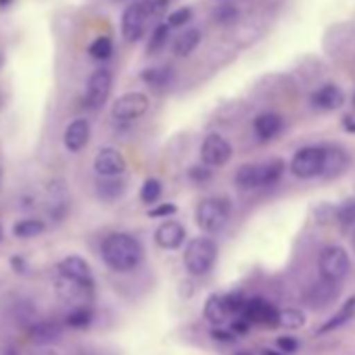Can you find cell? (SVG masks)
<instances>
[{
    "label": "cell",
    "instance_id": "obj_1",
    "mask_svg": "<svg viewBox=\"0 0 355 355\" xmlns=\"http://www.w3.org/2000/svg\"><path fill=\"white\" fill-rule=\"evenodd\" d=\"M101 253H103L105 263H107L111 270L119 272V274L134 272V270L142 263V257H144L142 243H140L136 236L128 234V232L109 234V236L103 241Z\"/></svg>",
    "mask_w": 355,
    "mask_h": 355
},
{
    "label": "cell",
    "instance_id": "obj_2",
    "mask_svg": "<svg viewBox=\"0 0 355 355\" xmlns=\"http://www.w3.org/2000/svg\"><path fill=\"white\" fill-rule=\"evenodd\" d=\"M284 173V161L282 159H274L268 163H249L239 167L236 175H234V182L245 189H263V187H272L276 184Z\"/></svg>",
    "mask_w": 355,
    "mask_h": 355
},
{
    "label": "cell",
    "instance_id": "obj_3",
    "mask_svg": "<svg viewBox=\"0 0 355 355\" xmlns=\"http://www.w3.org/2000/svg\"><path fill=\"white\" fill-rule=\"evenodd\" d=\"M218 259V245L207 236H197L187 245L184 266L191 276H205L214 270Z\"/></svg>",
    "mask_w": 355,
    "mask_h": 355
},
{
    "label": "cell",
    "instance_id": "obj_4",
    "mask_svg": "<svg viewBox=\"0 0 355 355\" xmlns=\"http://www.w3.org/2000/svg\"><path fill=\"white\" fill-rule=\"evenodd\" d=\"M195 220H197V226L203 232H209V234L220 232L228 224V220H230V201L228 199H220V197L203 199L197 205Z\"/></svg>",
    "mask_w": 355,
    "mask_h": 355
},
{
    "label": "cell",
    "instance_id": "obj_5",
    "mask_svg": "<svg viewBox=\"0 0 355 355\" xmlns=\"http://www.w3.org/2000/svg\"><path fill=\"white\" fill-rule=\"evenodd\" d=\"M318 266H320V272L326 280L330 282H338L343 280L347 274H349V268H351V261H349V255L343 247H326L322 253H320V259H318Z\"/></svg>",
    "mask_w": 355,
    "mask_h": 355
},
{
    "label": "cell",
    "instance_id": "obj_6",
    "mask_svg": "<svg viewBox=\"0 0 355 355\" xmlns=\"http://www.w3.org/2000/svg\"><path fill=\"white\" fill-rule=\"evenodd\" d=\"M324 165V148L322 146H305L295 153L291 161V171L301 178V180H309V178L322 175Z\"/></svg>",
    "mask_w": 355,
    "mask_h": 355
},
{
    "label": "cell",
    "instance_id": "obj_7",
    "mask_svg": "<svg viewBox=\"0 0 355 355\" xmlns=\"http://www.w3.org/2000/svg\"><path fill=\"white\" fill-rule=\"evenodd\" d=\"M148 7L144 0L140 3H132L123 15H121V34L128 42H138L144 34L146 28V19H148Z\"/></svg>",
    "mask_w": 355,
    "mask_h": 355
},
{
    "label": "cell",
    "instance_id": "obj_8",
    "mask_svg": "<svg viewBox=\"0 0 355 355\" xmlns=\"http://www.w3.org/2000/svg\"><path fill=\"white\" fill-rule=\"evenodd\" d=\"M148 111V98L142 92H128L113 103L111 115L117 121H134Z\"/></svg>",
    "mask_w": 355,
    "mask_h": 355
},
{
    "label": "cell",
    "instance_id": "obj_9",
    "mask_svg": "<svg viewBox=\"0 0 355 355\" xmlns=\"http://www.w3.org/2000/svg\"><path fill=\"white\" fill-rule=\"evenodd\" d=\"M113 88V73L109 69H96L90 80H88V88H86V105L90 109H101L111 94Z\"/></svg>",
    "mask_w": 355,
    "mask_h": 355
},
{
    "label": "cell",
    "instance_id": "obj_10",
    "mask_svg": "<svg viewBox=\"0 0 355 355\" xmlns=\"http://www.w3.org/2000/svg\"><path fill=\"white\" fill-rule=\"evenodd\" d=\"M55 291L61 301H65L67 305H73V307L88 305V301L92 299V293H94V288L86 286L82 282H76L71 278H65L61 274H57V278H55Z\"/></svg>",
    "mask_w": 355,
    "mask_h": 355
},
{
    "label": "cell",
    "instance_id": "obj_11",
    "mask_svg": "<svg viewBox=\"0 0 355 355\" xmlns=\"http://www.w3.org/2000/svg\"><path fill=\"white\" fill-rule=\"evenodd\" d=\"M232 146L220 134H209L201 144V159L207 167H222L230 161Z\"/></svg>",
    "mask_w": 355,
    "mask_h": 355
},
{
    "label": "cell",
    "instance_id": "obj_12",
    "mask_svg": "<svg viewBox=\"0 0 355 355\" xmlns=\"http://www.w3.org/2000/svg\"><path fill=\"white\" fill-rule=\"evenodd\" d=\"M241 315L249 324H261V326H270V328L278 326V309L261 297L249 299L245 303V309Z\"/></svg>",
    "mask_w": 355,
    "mask_h": 355
},
{
    "label": "cell",
    "instance_id": "obj_13",
    "mask_svg": "<svg viewBox=\"0 0 355 355\" xmlns=\"http://www.w3.org/2000/svg\"><path fill=\"white\" fill-rule=\"evenodd\" d=\"M125 157L113 146L101 148L94 157V171L101 178H119L125 171Z\"/></svg>",
    "mask_w": 355,
    "mask_h": 355
},
{
    "label": "cell",
    "instance_id": "obj_14",
    "mask_svg": "<svg viewBox=\"0 0 355 355\" xmlns=\"http://www.w3.org/2000/svg\"><path fill=\"white\" fill-rule=\"evenodd\" d=\"M57 274L65 276V278H71L76 282H82L90 288H94V276H92V270L88 266L86 259L78 257V255H69L65 259L59 261L57 266Z\"/></svg>",
    "mask_w": 355,
    "mask_h": 355
},
{
    "label": "cell",
    "instance_id": "obj_15",
    "mask_svg": "<svg viewBox=\"0 0 355 355\" xmlns=\"http://www.w3.org/2000/svg\"><path fill=\"white\" fill-rule=\"evenodd\" d=\"M187 239V230L180 222H175V220H167L163 222L157 232H155V243L161 247V249H167V251H173L178 247H182Z\"/></svg>",
    "mask_w": 355,
    "mask_h": 355
},
{
    "label": "cell",
    "instance_id": "obj_16",
    "mask_svg": "<svg viewBox=\"0 0 355 355\" xmlns=\"http://www.w3.org/2000/svg\"><path fill=\"white\" fill-rule=\"evenodd\" d=\"M307 303L315 309H324V307H330L336 299H338V286L336 282H330L326 278L313 282L305 295Z\"/></svg>",
    "mask_w": 355,
    "mask_h": 355
},
{
    "label": "cell",
    "instance_id": "obj_17",
    "mask_svg": "<svg viewBox=\"0 0 355 355\" xmlns=\"http://www.w3.org/2000/svg\"><path fill=\"white\" fill-rule=\"evenodd\" d=\"M90 121L88 119H73L67 128H65V134H63V144L69 153H80L88 140H90Z\"/></svg>",
    "mask_w": 355,
    "mask_h": 355
},
{
    "label": "cell",
    "instance_id": "obj_18",
    "mask_svg": "<svg viewBox=\"0 0 355 355\" xmlns=\"http://www.w3.org/2000/svg\"><path fill=\"white\" fill-rule=\"evenodd\" d=\"M63 334V328L59 322H53V320H44V322H34L28 330V336L34 345L38 347H46V345H53L61 338Z\"/></svg>",
    "mask_w": 355,
    "mask_h": 355
},
{
    "label": "cell",
    "instance_id": "obj_19",
    "mask_svg": "<svg viewBox=\"0 0 355 355\" xmlns=\"http://www.w3.org/2000/svg\"><path fill=\"white\" fill-rule=\"evenodd\" d=\"M345 103V94L338 86L334 84H326L322 88H318L313 94H311V105L315 109H322V111H334L338 109L340 105Z\"/></svg>",
    "mask_w": 355,
    "mask_h": 355
},
{
    "label": "cell",
    "instance_id": "obj_20",
    "mask_svg": "<svg viewBox=\"0 0 355 355\" xmlns=\"http://www.w3.org/2000/svg\"><path fill=\"white\" fill-rule=\"evenodd\" d=\"M349 165V157L343 148L338 146H328L324 148V165H322V175L326 178H336L340 175Z\"/></svg>",
    "mask_w": 355,
    "mask_h": 355
},
{
    "label": "cell",
    "instance_id": "obj_21",
    "mask_svg": "<svg viewBox=\"0 0 355 355\" xmlns=\"http://www.w3.org/2000/svg\"><path fill=\"white\" fill-rule=\"evenodd\" d=\"M253 128L259 140H272L282 130V117L276 113H261L255 117Z\"/></svg>",
    "mask_w": 355,
    "mask_h": 355
},
{
    "label": "cell",
    "instance_id": "obj_22",
    "mask_svg": "<svg viewBox=\"0 0 355 355\" xmlns=\"http://www.w3.org/2000/svg\"><path fill=\"white\" fill-rule=\"evenodd\" d=\"M205 318L214 324V326H222L228 322L230 318V311H228V305H226V299L224 295H211L205 303Z\"/></svg>",
    "mask_w": 355,
    "mask_h": 355
},
{
    "label": "cell",
    "instance_id": "obj_23",
    "mask_svg": "<svg viewBox=\"0 0 355 355\" xmlns=\"http://www.w3.org/2000/svg\"><path fill=\"white\" fill-rule=\"evenodd\" d=\"M201 42V30L197 28H189L187 32H182L173 42V53L175 57H189Z\"/></svg>",
    "mask_w": 355,
    "mask_h": 355
},
{
    "label": "cell",
    "instance_id": "obj_24",
    "mask_svg": "<svg viewBox=\"0 0 355 355\" xmlns=\"http://www.w3.org/2000/svg\"><path fill=\"white\" fill-rule=\"evenodd\" d=\"M125 191V184L119 180V178H101L96 184V195L101 201H117Z\"/></svg>",
    "mask_w": 355,
    "mask_h": 355
},
{
    "label": "cell",
    "instance_id": "obj_25",
    "mask_svg": "<svg viewBox=\"0 0 355 355\" xmlns=\"http://www.w3.org/2000/svg\"><path fill=\"white\" fill-rule=\"evenodd\" d=\"M142 82L155 90H161V88H167L171 78H173V71L169 67H148L140 73Z\"/></svg>",
    "mask_w": 355,
    "mask_h": 355
},
{
    "label": "cell",
    "instance_id": "obj_26",
    "mask_svg": "<svg viewBox=\"0 0 355 355\" xmlns=\"http://www.w3.org/2000/svg\"><path fill=\"white\" fill-rule=\"evenodd\" d=\"M334 220L338 222L343 232H355V199L343 201L334 209Z\"/></svg>",
    "mask_w": 355,
    "mask_h": 355
},
{
    "label": "cell",
    "instance_id": "obj_27",
    "mask_svg": "<svg viewBox=\"0 0 355 355\" xmlns=\"http://www.w3.org/2000/svg\"><path fill=\"white\" fill-rule=\"evenodd\" d=\"M353 313H355V297H351V299H347L345 301V305L318 330V334H324V332H330V330H334V328H338V326H343V324H347L351 318H353Z\"/></svg>",
    "mask_w": 355,
    "mask_h": 355
},
{
    "label": "cell",
    "instance_id": "obj_28",
    "mask_svg": "<svg viewBox=\"0 0 355 355\" xmlns=\"http://www.w3.org/2000/svg\"><path fill=\"white\" fill-rule=\"evenodd\" d=\"M92 320H94V313H92V309H90L88 305L71 307V309H69V313L65 315L67 326H69V328H78V330L88 328V326L92 324Z\"/></svg>",
    "mask_w": 355,
    "mask_h": 355
},
{
    "label": "cell",
    "instance_id": "obj_29",
    "mask_svg": "<svg viewBox=\"0 0 355 355\" xmlns=\"http://www.w3.org/2000/svg\"><path fill=\"white\" fill-rule=\"evenodd\" d=\"M44 230H46V224H44L42 220H34V218L21 220V222H17V224L13 226V234H15L17 239H36V236H40Z\"/></svg>",
    "mask_w": 355,
    "mask_h": 355
},
{
    "label": "cell",
    "instance_id": "obj_30",
    "mask_svg": "<svg viewBox=\"0 0 355 355\" xmlns=\"http://www.w3.org/2000/svg\"><path fill=\"white\" fill-rule=\"evenodd\" d=\"M305 313L301 309H295V307H288V309H282L278 311V326L282 328H288V330H299L305 326Z\"/></svg>",
    "mask_w": 355,
    "mask_h": 355
},
{
    "label": "cell",
    "instance_id": "obj_31",
    "mask_svg": "<svg viewBox=\"0 0 355 355\" xmlns=\"http://www.w3.org/2000/svg\"><path fill=\"white\" fill-rule=\"evenodd\" d=\"M169 42V26L167 24H159L155 30H153V36H150V42L146 46V53L148 55H157L165 49V44Z\"/></svg>",
    "mask_w": 355,
    "mask_h": 355
},
{
    "label": "cell",
    "instance_id": "obj_32",
    "mask_svg": "<svg viewBox=\"0 0 355 355\" xmlns=\"http://www.w3.org/2000/svg\"><path fill=\"white\" fill-rule=\"evenodd\" d=\"M113 53V40L109 36H98L90 46H88V55L96 61H107Z\"/></svg>",
    "mask_w": 355,
    "mask_h": 355
},
{
    "label": "cell",
    "instance_id": "obj_33",
    "mask_svg": "<svg viewBox=\"0 0 355 355\" xmlns=\"http://www.w3.org/2000/svg\"><path fill=\"white\" fill-rule=\"evenodd\" d=\"M161 193H163L161 182L157 180V178H148V180H146V182L142 184V189H140V201H142L144 205H155V203L159 201Z\"/></svg>",
    "mask_w": 355,
    "mask_h": 355
},
{
    "label": "cell",
    "instance_id": "obj_34",
    "mask_svg": "<svg viewBox=\"0 0 355 355\" xmlns=\"http://www.w3.org/2000/svg\"><path fill=\"white\" fill-rule=\"evenodd\" d=\"M193 19V9L191 7H180L167 15V26L171 28H184Z\"/></svg>",
    "mask_w": 355,
    "mask_h": 355
},
{
    "label": "cell",
    "instance_id": "obj_35",
    "mask_svg": "<svg viewBox=\"0 0 355 355\" xmlns=\"http://www.w3.org/2000/svg\"><path fill=\"white\" fill-rule=\"evenodd\" d=\"M239 19V11L230 5H224V7H218L216 9V21L222 24V26H230Z\"/></svg>",
    "mask_w": 355,
    "mask_h": 355
},
{
    "label": "cell",
    "instance_id": "obj_36",
    "mask_svg": "<svg viewBox=\"0 0 355 355\" xmlns=\"http://www.w3.org/2000/svg\"><path fill=\"white\" fill-rule=\"evenodd\" d=\"M276 345H278V351L280 353H295L299 349V340L295 336H280L276 340Z\"/></svg>",
    "mask_w": 355,
    "mask_h": 355
},
{
    "label": "cell",
    "instance_id": "obj_37",
    "mask_svg": "<svg viewBox=\"0 0 355 355\" xmlns=\"http://www.w3.org/2000/svg\"><path fill=\"white\" fill-rule=\"evenodd\" d=\"M189 173H191L193 180H197V182H205V180H209V178H211V169L207 165H195V167H191Z\"/></svg>",
    "mask_w": 355,
    "mask_h": 355
},
{
    "label": "cell",
    "instance_id": "obj_38",
    "mask_svg": "<svg viewBox=\"0 0 355 355\" xmlns=\"http://www.w3.org/2000/svg\"><path fill=\"white\" fill-rule=\"evenodd\" d=\"M175 211H178V209H175V205L165 203V205L153 207V209L148 211V216H150V218H169V216H173Z\"/></svg>",
    "mask_w": 355,
    "mask_h": 355
},
{
    "label": "cell",
    "instance_id": "obj_39",
    "mask_svg": "<svg viewBox=\"0 0 355 355\" xmlns=\"http://www.w3.org/2000/svg\"><path fill=\"white\" fill-rule=\"evenodd\" d=\"M211 338H214V340H222V343H232L236 336H234V332H230V330L214 328V330H211Z\"/></svg>",
    "mask_w": 355,
    "mask_h": 355
},
{
    "label": "cell",
    "instance_id": "obj_40",
    "mask_svg": "<svg viewBox=\"0 0 355 355\" xmlns=\"http://www.w3.org/2000/svg\"><path fill=\"white\" fill-rule=\"evenodd\" d=\"M11 266H13L15 272H21V274L28 272V263H26L24 257H13V259H11Z\"/></svg>",
    "mask_w": 355,
    "mask_h": 355
},
{
    "label": "cell",
    "instance_id": "obj_41",
    "mask_svg": "<svg viewBox=\"0 0 355 355\" xmlns=\"http://www.w3.org/2000/svg\"><path fill=\"white\" fill-rule=\"evenodd\" d=\"M343 125H345V130H349V132H355V121H353V117H347V119L343 121Z\"/></svg>",
    "mask_w": 355,
    "mask_h": 355
},
{
    "label": "cell",
    "instance_id": "obj_42",
    "mask_svg": "<svg viewBox=\"0 0 355 355\" xmlns=\"http://www.w3.org/2000/svg\"><path fill=\"white\" fill-rule=\"evenodd\" d=\"M259 355H284V353H280V351H276V349H263Z\"/></svg>",
    "mask_w": 355,
    "mask_h": 355
},
{
    "label": "cell",
    "instance_id": "obj_43",
    "mask_svg": "<svg viewBox=\"0 0 355 355\" xmlns=\"http://www.w3.org/2000/svg\"><path fill=\"white\" fill-rule=\"evenodd\" d=\"M36 355H59V353H55V351H42V353H36Z\"/></svg>",
    "mask_w": 355,
    "mask_h": 355
},
{
    "label": "cell",
    "instance_id": "obj_44",
    "mask_svg": "<svg viewBox=\"0 0 355 355\" xmlns=\"http://www.w3.org/2000/svg\"><path fill=\"white\" fill-rule=\"evenodd\" d=\"M11 3V0H0V9H3V7H7Z\"/></svg>",
    "mask_w": 355,
    "mask_h": 355
},
{
    "label": "cell",
    "instance_id": "obj_45",
    "mask_svg": "<svg viewBox=\"0 0 355 355\" xmlns=\"http://www.w3.org/2000/svg\"><path fill=\"white\" fill-rule=\"evenodd\" d=\"M236 355H251V353H245V351H243V353H236Z\"/></svg>",
    "mask_w": 355,
    "mask_h": 355
},
{
    "label": "cell",
    "instance_id": "obj_46",
    "mask_svg": "<svg viewBox=\"0 0 355 355\" xmlns=\"http://www.w3.org/2000/svg\"><path fill=\"white\" fill-rule=\"evenodd\" d=\"M0 241H3V228H0Z\"/></svg>",
    "mask_w": 355,
    "mask_h": 355
},
{
    "label": "cell",
    "instance_id": "obj_47",
    "mask_svg": "<svg viewBox=\"0 0 355 355\" xmlns=\"http://www.w3.org/2000/svg\"><path fill=\"white\" fill-rule=\"evenodd\" d=\"M353 249H355V232H353Z\"/></svg>",
    "mask_w": 355,
    "mask_h": 355
}]
</instances>
